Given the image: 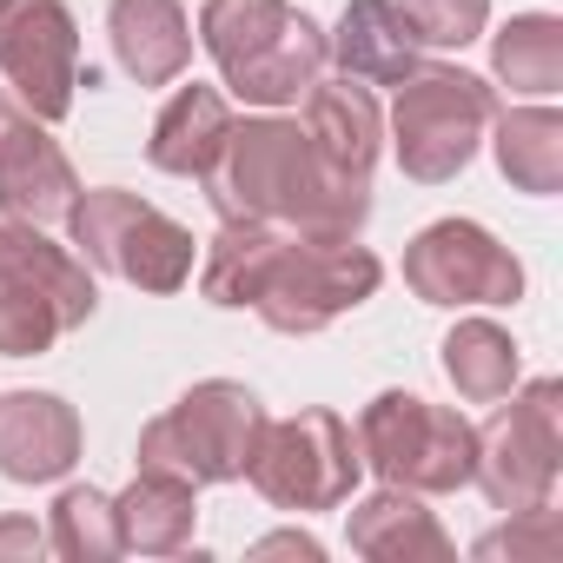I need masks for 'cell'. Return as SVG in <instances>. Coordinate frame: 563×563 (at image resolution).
Here are the masks:
<instances>
[{"label": "cell", "mask_w": 563, "mask_h": 563, "mask_svg": "<svg viewBox=\"0 0 563 563\" xmlns=\"http://www.w3.org/2000/svg\"><path fill=\"white\" fill-rule=\"evenodd\" d=\"M378 278L385 265L358 239H299L265 219H219L199 258V292L212 306H252L286 339H312L332 319L358 312L378 292Z\"/></svg>", "instance_id": "cell-1"}, {"label": "cell", "mask_w": 563, "mask_h": 563, "mask_svg": "<svg viewBox=\"0 0 563 563\" xmlns=\"http://www.w3.org/2000/svg\"><path fill=\"white\" fill-rule=\"evenodd\" d=\"M206 199L219 219H265L299 239H358L372 219V179H345L319 159L299 120H232L219 159L206 166Z\"/></svg>", "instance_id": "cell-2"}, {"label": "cell", "mask_w": 563, "mask_h": 563, "mask_svg": "<svg viewBox=\"0 0 563 563\" xmlns=\"http://www.w3.org/2000/svg\"><path fill=\"white\" fill-rule=\"evenodd\" d=\"M199 41L219 80L252 107H292L325 74V27L292 0H206Z\"/></svg>", "instance_id": "cell-3"}, {"label": "cell", "mask_w": 563, "mask_h": 563, "mask_svg": "<svg viewBox=\"0 0 563 563\" xmlns=\"http://www.w3.org/2000/svg\"><path fill=\"white\" fill-rule=\"evenodd\" d=\"M93 265L54 245L41 225H0V358H41L54 339L93 319Z\"/></svg>", "instance_id": "cell-4"}, {"label": "cell", "mask_w": 563, "mask_h": 563, "mask_svg": "<svg viewBox=\"0 0 563 563\" xmlns=\"http://www.w3.org/2000/svg\"><path fill=\"white\" fill-rule=\"evenodd\" d=\"M358 457L398 490L444 497V490L471 484L477 424L444 411V405H431V398H418V391H378L358 411Z\"/></svg>", "instance_id": "cell-5"}, {"label": "cell", "mask_w": 563, "mask_h": 563, "mask_svg": "<svg viewBox=\"0 0 563 563\" xmlns=\"http://www.w3.org/2000/svg\"><path fill=\"white\" fill-rule=\"evenodd\" d=\"M258 431H265V405L232 378H206L140 431V471H166L186 484H232L245 477Z\"/></svg>", "instance_id": "cell-6"}, {"label": "cell", "mask_w": 563, "mask_h": 563, "mask_svg": "<svg viewBox=\"0 0 563 563\" xmlns=\"http://www.w3.org/2000/svg\"><path fill=\"white\" fill-rule=\"evenodd\" d=\"M67 232L80 245V258L93 272H113L140 292H179L192 278V232L179 219H166L159 206L120 192V186H93V192H74L67 206Z\"/></svg>", "instance_id": "cell-7"}, {"label": "cell", "mask_w": 563, "mask_h": 563, "mask_svg": "<svg viewBox=\"0 0 563 563\" xmlns=\"http://www.w3.org/2000/svg\"><path fill=\"white\" fill-rule=\"evenodd\" d=\"M490 113H497L490 80H477L464 67H418L391 107V146H398L405 179H418V186L457 179L471 166L477 140L490 133Z\"/></svg>", "instance_id": "cell-8"}, {"label": "cell", "mask_w": 563, "mask_h": 563, "mask_svg": "<svg viewBox=\"0 0 563 563\" xmlns=\"http://www.w3.org/2000/svg\"><path fill=\"white\" fill-rule=\"evenodd\" d=\"M365 457H358V438L339 411H299V418H265L258 431V451L245 464L252 490L272 504V510H339L358 484Z\"/></svg>", "instance_id": "cell-9"}, {"label": "cell", "mask_w": 563, "mask_h": 563, "mask_svg": "<svg viewBox=\"0 0 563 563\" xmlns=\"http://www.w3.org/2000/svg\"><path fill=\"white\" fill-rule=\"evenodd\" d=\"M504 405V398H497ZM563 385L556 378H530L523 391H510V405L477 431V464L471 484L490 497V510H537L556 490V464H563Z\"/></svg>", "instance_id": "cell-10"}, {"label": "cell", "mask_w": 563, "mask_h": 563, "mask_svg": "<svg viewBox=\"0 0 563 563\" xmlns=\"http://www.w3.org/2000/svg\"><path fill=\"white\" fill-rule=\"evenodd\" d=\"M405 286L424 306H517L523 265L477 219H438L405 245Z\"/></svg>", "instance_id": "cell-11"}, {"label": "cell", "mask_w": 563, "mask_h": 563, "mask_svg": "<svg viewBox=\"0 0 563 563\" xmlns=\"http://www.w3.org/2000/svg\"><path fill=\"white\" fill-rule=\"evenodd\" d=\"M0 74L34 120H67L80 87V27L67 0H0Z\"/></svg>", "instance_id": "cell-12"}, {"label": "cell", "mask_w": 563, "mask_h": 563, "mask_svg": "<svg viewBox=\"0 0 563 563\" xmlns=\"http://www.w3.org/2000/svg\"><path fill=\"white\" fill-rule=\"evenodd\" d=\"M80 179L47 120H34L14 93H0V212L21 225H54L67 219Z\"/></svg>", "instance_id": "cell-13"}, {"label": "cell", "mask_w": 563, "mask_h": 563, "mask_svg": "<svg viewBox=\"0 0 563 563\" xmlns=\"http://www.w3.org/2000/svg\"><path fill=\"white\" fill-rule=\"evenodd\" d=\"M80 464V411L54 391H8L0 398V477L54 484Z\"/></svg>", "instance_id": "cell-14"}, {"label": "cell", "mask_w": 563, "mask_h": 563, "mask_svg": "<svg viewBox=\"0 0 563 563\" xmlns=\"http://www.w3.org/2000/svg\"><path fill=\"white\" fill-rule=\"evenodd\" d=\"M325 54L345 67V80L365 87H405L424 67V41L398 14V0H352L339 14V34H325Z\"/></svg>", "instance_id": "cell-15"}, {"label": "cell", "mask_w": 563, "mask_h": 563, "mask_svg": "<svg viewBox=\"0 0 563 563\" xmlns=\"http://www.w3.org/2000/svg\"><path fill=\"white\" fill-rule=\"evenodd\" d=\"M306 140L319 146V159L345 179H372L378 166V140H385V113L372 100L365 80H312L306 93Z\"/></svg>", "instance_id": "cell-16"}, {"label": "cell", "mask_w": 563, "mask_h": 563, "mask_svg": "<svg viewBox=\"0 0 563 563\" xmlns=\"http://www.w3.org/2000/svg\"><path fill=\"white\" fill-rule=\"evenodd\" d=\"M113 60L140 87H173L192 60V21L179 0H113L107 8Z\"/></svg>", "instance_id": "cell-17"}, {"label": "cell", "mask_w": 563, "mask_h": 563, "mask_svg": "<svg viewBox=\"0 0 563 563\" xmlns=\"http://www.w3.org/2000/svg\"><path fill=\"white\" fill-rule=\"evenodd\" d=\"M352 550L372 563H451L444 523L418 504V490H398V484L352 504Z\"/></svg>", "instance_id": "cell-18"}, {"label": "cell", "mask_w": 563, "mask_h": 563, "mask_svg": "<svg viewBox=\"0 0 563 563\" xmlns=\"http://www.w3.org/2000/svg\"><path fill=\"white\" fill-rule=\"evenodd\" d=\"M225 133H232V107H225V93L192 80V87H179V93L159 107L153 140H146V159H153L159 173H173V179H206V166L219 159Z\"/></svg>", "instance_id": "cell-19"}, {"label": "cell", "mask_w": 563, "mask_h": 563, "mask_svg": "<svg viewBox=\"0 0 563 563\" xmlns=\"http://www.w3.org/2000/svg\"><path fill=\"white\" fill-rule=\"evenodd\" d=\"M199 484L186 477H166V471H140L113 510H120V543L140 550V556H179L192 543V523H199V504H192Z\"/></svg>", "instance_id": "cell-20"}, {"label": "cell", "mask_w": 563, "mask_h": 563, "mask_svg": "<svg viewBox=\"0 0 563 563\" xmlns=\"http://www.w3.org/2000/svg\"><path fill=\"white\" fill-rule=\"evenodd\" d=\"M444 378L457 385L464 405H497L517 391V339L490 319H457L444 332Z\"/></svg>", "instance_id": "cell-21"}, {"label": "cell", "mask_w": 563, "mask_h": 563, "mask_svg": "<svg viewBox=\"0 0 563 563\" xmlns=\"http://www.w3.org/2000/svg\"><path fill=\"white\" fill-rule=\"evenodd\" d=\"M497 126V166L517 192H556L563 186V120L550 107H510V113H490Z\"/></svg>", "instance_id": "cell-22"}, {"label": "cell", "mask_w": 563, "mask_h": 563, "mask_svg": "<svg viewBox=\"0 0 563 563\" xmlns=\"http://www.w3.org/2000/svg\"><path fill=\"white\" fill-rule=\"evenodd\" d=\"M490 67L510 93L550 100L563 87V21L556 14H517L497 41H490Z\"/></svg>", "instance_id": "cell-23"}, {"label": "cell", "mask_w": 563, "mask_h": 563, "mask_svg": "<svg viewBox=\"0 0 563 563\" xmlns=\"http://www.w3.org/2000/svg\"><path fill=\"white\" fill-rule=\"evenodd\" d=\"M47 550H60L67 563H107V556H120L126 543H120V510H113V497L93 490V484H67V490L54 497Z\"/></svg>", "instance_id": "cell-24"}, {"label": "cell", "mask_w": 563, "mask_h": 563, "mask_svg": "<svg viewBox=\"0 0 563 563\" xmlns=\"http://www.w3.org/2000/svg\"><path fill=\"white\" fill-rule=\"evenodd\" d=\"M398 14L424 47H471L490 27V0H398Z\"/></svg>", "instance_id": "cell-25"}, {"label": "cell", "mask_w": 563, "mask_h": 563, "mask_svg": "<svg viewBox=\"0 0 563 563\" xmlns=\"http://www.w3.org/2000/svg\"><path fill=\"white\" fill-rule=\"evenodd\" d=\"M556 550H563V537H556L550 504H537V510H510L504 530L477 537V556H484V563H497V556H510V563H550Z\"/></svg>", "instance_id": "cell-26"}, {"label": "cell", "mask_w": 563, "mask_h": 563, "mask_svg": "<svg viewBox=\"0 0 563 563\" xmlns=\"http://www.w3.org/2000/svg\"><path fill=\"white\" fill-rule=\"evenodd\" d=\"M47 550V530L34 517H0V563H34Z\"/></svg>", "instance_id": "cell-27"}, {"label": "cell", "mask_w": 563, "mask_h": 563, "mask_svg": "<svg viewBox=\"0 0 563 563\" xmlns=\"http://www.w3.org/2000/svg\"><path fill=\"white\" fill-rule=\"evenodd\" d=\"M252 556H312V563H319L325 550H319V537H306V530H278V537H258Z\"/></svg>", "instance_id": "cell-28"}]
</instances>
